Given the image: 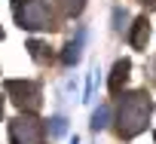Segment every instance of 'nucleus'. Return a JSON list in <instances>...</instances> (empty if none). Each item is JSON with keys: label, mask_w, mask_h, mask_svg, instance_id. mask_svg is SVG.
I'll return each instance as SVG.
<instances>
[{"label": "nucleus", "mask_w": 156, "mask_h": 144, "mask_svg": "<svg viewBox=\"0 0 156 144\" xmlns=\"http://www.w3.org/2000/svg\"><path fill=\"white\" fill-rule=\"evenodd\" d=\"M132 46L135 49H144L147 46V40H150V22H147V16H141L138 22H135V28H132Z\"/></svg>", "instance_id": "nucleus-6"}, {"label": "nucleus", "mask_w": 156, "mask_h": 144, "mask_svg": "<svg viewBox=\"0 0 156 144\" xmlns=\"http://www.w3.org/2000/svg\"><path fill=\"white\" fill-rule=\"evenodd\" d=\"M52 3H55L64 16H80L83 6H86V0H52Z\"/></svg>", "instance_id": "nucleus-8"}, {"label": "nucleus", "mask_w": 156, "mask_h": 144, "mask_svg": "<svg viewBox=\"0 0 156 144\" xmlns=\"http://www.w3.org/2000/svg\"><path fill=\"white\" fill-rule=\"evenodd\" d=\"M73 144H76V138H73Z\"/></svg>", "instance_id": "nucleus-16"}, {"label": "nucleus", "mask_w": 156, "mask_h": 144, "mask_svg": "<svg viewBox=\"0 0 156 144\" xmlns=\"http://www.w3.org/2000/svg\"><path fill=\"white\" fill-rule=\"evenodd\" d=\"M9 141L12 144H43V123L34 113H25L9 123Z\"/></svg>", "instance_id": "nucleus-4"}, {"label": "nucleus", "mask_w": 156, "mask_h": 144, "mask_svg": "<svg viewBox=\"0 0 156 144\" xmlns=\"http://www.w3.org/2000/svg\"><path fill=\"white\" fill-rule=\"evenodd\" d=\"M6 95H9L25 113H34V110H40V104H43L40 86H37L34 80H6Z\"/></svg>", "instance_id": "nucleus-3"}, {"label": "nucleus", "mask_w": 156, "mask_h": 144, "mask_svg": "<svg viewBox=\"0 0 156 144\" xmlns=\"http://www.w3.org/2000/svg\"><path fill=\"white\" fill-rule=\"evenodd\" d=\"M28 49H31V55H34L37 61H43V49H46L43 43H37V40H31V43H28Z\"/></svg>", "instance_id": "nucleus-11"}, {"label": "nucleus", "mask_w": 156, "mask_h": 144, "mask_svg": "<svg viewBox=\"0 0 156 144\" xmlns=\"http://www.w3.org/2000/svg\"><path fill=\"white\" fill-rule=\"evenodd\" d=\"M0 40H3V28H0Z\"/></svg>", "instance_id": "nucleus-14"}, {"label": "nucleus", "mask_w": 156, "mask_h": 144, "mask_svg": "<svg viewBox=\"0 0 156 144\" xmlns=\"http://www.w3.org/2000/svg\"><path fill=\"white\" fill-rule=\"evenodd\" d=\"M129 70H132V61H129V58H119V61L113 64V70H110V83H107L113 95H116V92L122 89V83L129 80Z\"/></svg>", "instance_id": "nucleus-5"}, {"label": "nucleus", "mask_w": 156, "mask_h": 144, "mask_svg": "<svg viewBox=\"0 0 156 144\" xmlns=\"http://www.w3.org/2000/svg\"><path fill=\"white\" fill-rule=\"evenodd\" d=\"M150 110H153V104H150L147 92H129V95H122L119 110H116V132H119V138L141 135L147 129V123H150Z\"/></svg>", "instance_id": "nucleus-1"}, {"label": "nucleus", "mask_w": 156, "mask_h": 144, "mask_svg": "<svg viewBox=\"0 0 156 144\" xmlns=\"http://www.w3.org/2000/svg\"><path fill=\"white\" fill-rule=\"evenodd\" d=\"M80 49H83V31L80 34H76V40L64 49V55H61V61L64 64H76V61H80Z\"/></svg>", "instance_id": "nucleus-7"}, {"label": "nucleus", "mask_w": 156, "mask_h": 144, "mask_svg": "<svg viewBox=\"0 0 156 144\" xmlns=\"http://www.w3.org/2000/svg\"><path fill=\"white\" fill-rule=\"evenodd\" d=\"M153 141H156V132H153Z\"/></svg>", "instance_id": "nucleus-15"}, {"label": "nucleus", "mask_w": 156, "mask_h": 144, "mask_svg": "<svg viewBox=\"0 0 156 144\" xmlns=\"http://www.w3.org/2000/svg\"><path fill=\"white\" fill-rule=\"evenodd\" d=\"M107 117H110L107 107H98V110L92 113V129H104V126H107Z\"/></svg>", "instance_id": "nucleus-10"}, {"label": "nucleus", "mask_w": 156, "mask_h": 144, "mask_svg": "<svg viewBox=\"0 0 156 144\" xmlns=\"http://www.w3.org/2000/svg\"><path fill=\"white\" fill-rule=\"evenodd\" d=\"M144 3H147V6H153V9H156V0H144Z\"/></svg>", "instance_id": "nucleus-12"}, {"label": "nucleus", "mask_w": 156, "mask_h": 144, "mask_svg": "<svg viewBox=\"0 0 156 144\" xmlns=\"http://www.w3.org/2000/svg\"><path fill=\"white\" fill-rule=\"evenodd\" d=\"M64 132H67V120H64V117H55L52 126H49V138H61Z\"/></svg>", "instance_id": "nucleus-9"}, {"label": "nucleus", "mask_w": 156, "mask_h": 144, "mask_svg": "<svg viewBox=\"0 0 156 144\" xmlns=\"http://www.w3.org/2000/svg\"><path fill=\"white\" fill-rule=\"evenodd\" d=\"M0 113H3V98H0Z\"/></svg>", "instance_id": "nucleus-13"}, {"label": "nucleus", "mask_w": 156, "mask_h": 144, "mask_svg": "<svg viewBox=\"0 0 156 144\" xmlns=\"http://www.w3.org/2000/svg\"><path fill=\"white\" fill-rule=\"evenodd\" d=\"M12 16L25 31H52L55 19L46 0H12Z\"/></svg>", "instance_id": "nucleus-2"}]
</instances>
